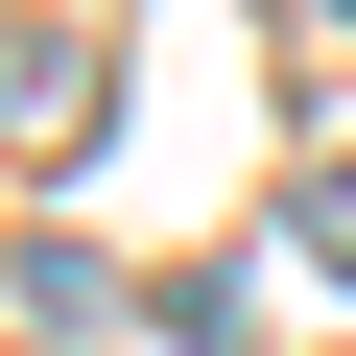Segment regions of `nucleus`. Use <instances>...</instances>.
<instances>
[{"label":"nucleus","instance_id":"2","mask_svg":"<svg viewBox=\"0 0 356 356\" xmlns=\"http://www.w3.org/2000/svg\"><path fill=\"white\" fill-rule=\"evenodd\" d=\"M285 214H309V261L356 285V166H309V191H285Z\"/></svg>","mask_w":356,"mask_h":356},{"label":"nucleus","instance_id":"1","mask_svg":"<svg viewBox=\"0 0 356 356\" xmlns=\"http://www.w3.org/2000/svg\"><path fill=\"white\" fill-rule=\"evenodd\" d=\"M0 119L24 143H95V48H0Z\"/></svg>","mask_w":356,"mask_h":356}]
</instances>
